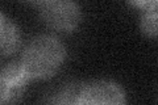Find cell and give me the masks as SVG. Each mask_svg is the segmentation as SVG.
I'll return each mask as SVG.
<instances>
[{
	"instance_id": "obj_1",
	"label": "cell",
	"mask_w": 158,
	"mask_h": 105,
	"mask_svg": "<svg viewBox=\"0 0 158 105\" xmlns=\"http://www.w3.org/2000/svg\"><path fill=\"white\" fill-rule=\"evenodd\" d=\"M66 58L67 49L61 38L42 33L25 43L19 62L29 80H46L59 72Z\"/></svg>"
},
{
	"instance_id": "obj_2",
	"label": "cell",
	"mask_w": 158,
	"mask_h": 105,
	"mask_svg": "<svg viewBox=\"0 0 158 105\" xmlns=\"http://www.w3.org/2000/svg\"><path fill=\"white\" fill-rule=\"evenodd\" d=\"M41 21L58 33H73L82 22L81 4L71 0H42L32 3Z\"/></svg>"
},
{
	"instance_id": "obj_7",
	"label": "cell",
	"mask_w": 158,
	"mask_h": 105,
	"mask_svg": "<svg viewBox=\"0 0 158 105\" xmlns=\"http://www.w3.org/2000/svg\"><path fill=\"white\" fill-rule=\"evenodd\" d=\"M157 7L158 3L156 0H152L150 4L145 8L140 9V30L148 38L154 39L158 34V26H157Z\"/></svg>"
},
{
	"instance_id": "obj_8",
	"label": "cell",
	"mask_w": 158,
	"mask_h": 105,
	"mask_svg": "<svg viewBox=\"0 0 158 105\" xmlns=\"http://www.w3.org/2000/svg\"><path fill=\"white\" fill-rule=\"evenodd\" d=\"M150 2H152V0H145V2H131L129 4H131V6H133V7L138 8V9H142V8H145V7L149 6Z\"/></svg>"
},
{
	"instance_id": "obj_4",
	"label": "cell",
	"mask_w": 158,
	"mask_h": 105,
	"mask_svg": "<svg viewBox=\"0 0 158 105\" xmlns=\"http://www.w3.org/2000/svg\"><path fill=\"white\" fill-rule=\"evenodd\" d=\"M29 82L20 62L6 64L0 70V105H17L24 97Z\"/></svg>"
},
{
	"instance_id": "obj_3",
	"label": "cell",
	"mask_w": 158,
	"mask_h": 105,
	"mask_svg": "<svg viewBox=\"0 0 158 105\" xmlns=\"http://www.w3.org/2000/svg\"><path fill=\"white\" fill-rule=\"evenodd\" d=\"M77 105H128L124 87L112 79L83 82Z\"/></svg>"
},
{
	"instance_id": "obj_9",
	"label": "cell",
	"mask_w": 158,
	"mask_h": 105,
	"mask_svg": "<svg viewBox=\"0 0 158 105\" xmlns=\"http://www.w3.org/2000/svg\"><path fill=\"white\" fill-rule=\"evenodd\" d=\"M4 18H6V14H4V13H3V11L0 9V22H2Z\"/></svg>"
},
{
	"instance_id": "obj_6",
	"label": "cell",
	"mask_w": 158,
	"mask_h": 105,
	"mask_svg": "<svg viewBox=\"0 0 158 105\" xmlns=\"http://www.w3.org/2000/svg\"><path fill=\"white\" fill-rule=\"evenodd\" d=\"M23 47V33L12 18L6 16L0 22V55L9 57Z\"/></svg>"
},
{
	"instance_id": "obj_5",
	"label": "cell",
	"mask_w": 158,
	"mask_h": 105,
	"mask_svg": "<svg viewBox=\"0 0 158 105\" xmlns=\"http://www.w3.org/2000/svg\"><path fill=\"white\" fill-rule=\"evenodd\" d=\"M83 82L67 80L48 89L40 99L38 105H77V99Z\"/></svg>"
}]
</instances>
